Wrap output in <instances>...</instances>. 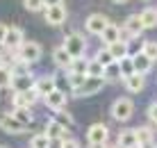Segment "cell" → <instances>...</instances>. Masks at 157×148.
<instances>
[{
  "label": "cell",
  "mask_w": 157,
  "mask_h": 148,
  "mask_svg": "<svg viewBox=\"0 0 157 148\" xmlns=\"http://www.w3.org/2000/svg\"><path fill=\"white\" fill-rule=\"evenodd\" d=\"M12 103H14V109H18V107H30V103H28V98L23 96V91H16L14 98H12Z\"/></svg>",
  "instance_id": "d590c367"
},
{
  "label": "cell",
  "mask_w": 157,
  "mask_h": 148,
  "mask_svg": "<svg viewBox=\"0 0 157 148\" xmlns=\"http://www.w3.org/2000/svg\"><path fill=\"white\" fill-rule=\"evenodd\" d=\"M0 148H7V146H0Z\"/></svg>",
  "instance_id": "f6af8a7d"
},
{
  "label": "cell",
  "mask_w": 157,
  "mask_h": 148,
  "mask_svg": "<svg viewBox=\"0 0 157 148\" xmlns=\"http://www.w3.org/2000/svg\"><path fill=\"white\" fill-rule=\"evenodd\" d=\"M52 119H57V121L62 123L64 128H68V130H71L73 125H75V119H73L68 112H64V109H57V112H55V116H52Z\"/></svg>",
  "instance_id": "484cf974"
},
{
  "label": "cell",
  "mask_w": 157,
  "mask_h": 148,
  "mask_svg": "<svg viewBox=\"0 0 157 148\" xmlns=\"http://www.w3.org/2000/svg\"><path fill=\"white\" fill-rule=\"evenodd\" d=\"M107 137H109V128L105 123H94L89 130H86V139L89 144H105Z\"/></svg>",
  "instance_id": "52a82bcc"
},
{
  "label": "cell",
  "mask_w": 157,
  "mask_h": 148,
  "mask_svg": "<svg viewBox=\"0 0 157 148\" xmlns=\"http://www.w3.org/2000/svg\"><path fill=\"white\" fill-rule=\"evenodd\" d=\"M132 112H134V103L130 98H118V100H114V105H112V116L116 121H128L132 116Z\"/></svg>",
  "instance_id": "7a4b0ae2"
},
{
  "label": "cell",
  "mask_w": 157,
  "mask_h": 148,
  "mask_svg": "<svg viewBox=\"0 0 157 148\" xmlns=\"http://www.w3.org/2000/svg\"><path fill=\"white\" fill-rule=\"evenodd\" d=\"M100 39L105 41L107 46H109V43H116V41H121V27L112 23V25H109V27H107V30L100 34Z\"/></svg>",
  "instance_id": "ffe728a7"
},
{
  "label": "cell",
  "mask_w": 157,
  "mask_h": 148,
  "mask_svg": "<svg viewBox=\"0 0 157 148\" xmlns=\"http://www.w3.org/2000/svg\"><path fill=\"white\" fill-rule=\"evenodd\" d=\"M146 87V75L144 73H132L130 78H125V89L132 91V94H139Z\"/></svg>",
  "instance_id": "2e32d148"
},
{
  "label": "cell",
  "mask_w": 157,
  "mask_h": 148,
  "mask_svg": "<svg viewBox=\"0 0 157 148\" xmlns=\"http://www.w3.org/2000/svg\"><path fill=\"white\" fill-rule=\"evenodd\" d=\"M118 64H121V73H123V80H125V78H130L132 73H137V71H134V62H132V57H123Z\"/></svg>",
  "instance_id": "f546056e"
},
{
  "label": "cell",
  "mask_w": 157,
  "mask_h": 148,
  "mask_svg": "<svg viewBox=\"0 0 157 148\" xmlns=\"http://www.w3.org/2000/svg\"><path fill=\"white\" fill-rule=\"evenodd\" d=\"M137 144H139L137 130H123V132L118 134V146H123V148H134Z\"/></svg>",
  "instance_id": "ac0fdd59"
},
{
  "label": "cell",
  "mask_w": 157,
  "mask_h": 148,
  "mask_svg": "<svg viewBox=\"0 0 157 148\" xmlns=\"http://www.w3.org/2000/svg\"><path fill=\"white\" fill-rule=\"evenodd\" d=\"M43 14H46V21H48L50 25H62V23H66V7H64V5L46 7V9H43Z\"/></svg>",
  "instance_id": "9c48e42d"
},
{
  "label": "cell",
  "mask_w": 157,
  "mask_h": 148,
  "mask_svg": "<svg viewBox=\"0 0 157 148\" xmlns=\"http://www.w3.org/2000/svg\"><path fill=\"white\" fill-rule=\"evenodd\" d=\"M34 89L41 94V98H46L50 91H55L57 89V80H55V75H43V78H39L34 82Z\"/></svg>",
  "instance_id": "8fae6325"
},
{
  "label": "cell",
  "mask_w": 157,
  "mask_h": 148,
  "mask_svg": "<svg viewBox=\"0 0 157 148\" xmlns=\"http://www.w3.org/2000/svg\"><path fill=\"white\" fill-rule=\"evenodd\" d=\"M86 78H89L86 73H68V84H71V89H73V91H78L80 87H82L84 82H86Z\"/></svg>",
  "instance_id": "83f0119b"
},
{
  "label": "cell",
  "mask_w": 157,
  "mask_h": 148,
  "mask_svg": "<svg viewBox=\"0 0 157 148\" xmlns=\"http://www.w3.org/2000/svg\"><path fill=\"white\" fill-rule=\"evenodd\" d=\"M118 78H123V73H121V64L118 62H112L109 66H105V80L107 82H114Z\"/></svg>",
  "instance_id": "d4e9b609"
},
{
  "label": "cell",
  "mask_w": 157,
  "mask_h": 148,
  "mask_svg": "<svg viewBox=\"0 0 157 148\" xmlns=\"http://www.w3.org/2000/svg\"><path fill=\"white\" fill-rule=\"evenodd\" d=\"M112 2H116V5H123V2H128V0H112Z\"/></svg>",
  "instance_id": "7bdbcfd3"
},
{
  "label": "cell",
  "mask_w": 157,
  "mask_h": 148,
  "mask_svg": "<svg viewBox=\"0 0 157 148\" xmlns=\"http://www.w3.org/2000/svg\"><path fill=\"white\" fill-rule=\"evenodd\" d=\"M0 64H2V59H0Z\"/></svg>",
  "instance_id": "bcb514c9"
},
{
  "label": "cell",
  "mask_w": 157,
  "mask_h": 148,
  "mask_svg": "<svg viewBox=\"0 0 157 148\" xmlns=\"http://www.w3.org/2000/svg\"><path fill=\"white\" fill-rule=\"evenodd\" d=\"M96 59H98V62L102 64V66H109L112 62H116V59L112 57V53L107 50V48H105V50H98V53H96Z\"/></svg>",
  "instance_id": "836d02e7"
},
{
  "label": "cell",
  "mask_w": 157,
  "mask_h": 148,
  "mask_svg": "<svg viewBox=\"0 0 157 148\" xmlns=\"http://www.w3.org/2000/svg\"><path fill=\"white\" fill-rule=\"evenodd\" d=\"M46 2V7H55V5H62L64 0H43Z\"/></svg>",
  "instance_id": "60d3db41"
},
{
  "label": "cell",
  "mask_w": 157,
  "mask_h": 148,
  "mask_svg": "<svg viewBox=\"0 0 157 148\" xmlns=\"http://www.w3.org/2000/svg\"><path fill=\"white\" fill-rule=\"evenodd\" d=\"M43 100H46V105L52 109V112H57V109H64L66 107V94H64L62 89H55V91H50V94H48L46 98H43Z\"/></svg>",
  "instance_id": "30bf717a"
},
{
  "label": "cell",
  "mask_w": 157,
  "mask_h": 148,
  "mask_svg": "<svg viewBox=\"0 0 157 148\" xmlns=\"http://www.w3.org/2000/svg\"><path fill=\"white\" fill-rule=\"evenodd\" d=\"M52 59H55V64H57L59 68H66V71H68L75 57H73V55L68 53L64 46H59V48H55V50H52Z\"/></svg>",
  "instance_id": "7c38bea8"
},
{
  "label": "cell",
  "mask_w": 157,
  "mask_h": 148,
  "mask_svg": "<svg viewBox=\"0 0 157 148\" xmlns=\"http://www.w3.org/2000/svg\"><path fill=\"white\" fill-rule=\"evenodd\" d=\"M64 148H80V144L75 139H64Z\"/></svg>",
  "instance_id": "f35d334b"
},
{
  "label": "cell",
  "mask_w": 157,
  "mask_h": 148,
  "mask_svg": "<svg viewBox=\"0 0 157 148\" xmlns=\"http://www.w3.org/2000/svg\"><path fill=\"white\" fill-rule=\"evenodd\" d=\"M14 116L18 119L21 123H25V125H30L32 123V112H30V107H18V109H14Z\"/></svg>",
  "instance_id": "4dcf8cb0"
},
{
  "label": "cell",
  "mask_w": 157,
  "mask_h": 148,
  "mask_svg": "<svg viewBox=\"0 0 157 148\" xmlns=\"http://www.w3.org/2000/svg\"><path fill=\"white\" fill-rule=\"evenodd\" d=\"M0 128L5 132H12V134H21L25 128V123H21L14 114H0Z\"/></svg>",
  "instance_id": "ba28073f"
},
{
  "label": "cell",
  "mask_w": 157,
  "mask_h": 148,
  "mask_svg": "<svg viewBox=\"0 0 157 148\" xmlns=\"http://www.w3.org/2000/svg\"><path fill=\"white\" fill-rule=\"evenodd\" d=\"M5 37H7V25L0 23V46H5Z\"/></svg>",
  "instance_id": "74e56055"
},
{
  "label": "cell",
  "mask_w": 157,
  "mask_h": 148,
  "mask_svg": "<svg viewBox=\"0 0 157 148\" xmlns=\"http://www.w3.org/2000/svg\"><path fill=\"white\" fill-rule=\"evenodd\" d=\"M18 57L25 59V62H30V64L39 62L41 59V46L36 41H25L23 46L18 48Z\"/></svg>",
  "instance_id": "277c9868"
},
{
  "label": "cell",
  "mask_w": 157,
  "mask_h": 148,
  "mask_svg": "<svg viewBox=\"0 0 157 148\" xmlns=\"http://www.w3.org/2000/svg\"><path fill=\"white\" fill-rule=\"evenodd\" d=\"M34 75L28 73V75H14V80H12V89L14 91H28L34 87Z\"/></svg>",
  "instance_id": "5bb4252c"
},
{
  "label": "cell",
  "mask_w": 157,
  "mask_h": 148,
  "mask_svg": "<svg viewBox=\"0 0 157 148\" xmlns=\"http://www.w3.org/2000/svg\"><path fill=\"white\" fill-rule=\"evenodd\" d=\"M139 16H141L146 30H150V27H157V9H155V7H146Z\"/></svg>",
  "instance_id": "44dd1931"
},
{
  "label": "cell",
  "mask_w": 157,
  "mask_h": 148,
  "mask_svg": "<svg viewBox=\"0 0 157 148\" xmlns=\"http://www.w3.org/2000/svg\"><path fill=\"white\" fill-rule=\"evenodd\" d=\"M141 53H144V55H148L153 62H157V41H144Z\"/></svg>",
  "instance_id": "1f68e13d"
},
{
  "label": "cell",
  "mask_w": 157,
  "mask_h": 148,
  "mask_svg": "<svg viewBox=\"0 0 157 148\" xmlns=\"http://www.w3.org/2000/svg\"><path fill=\"white\" fill-rule=\"evenodd\" d=\"M107 50L112 53V57H114L116 62H121L123 57H128V41H116V43H109V46H107Z\"/></svg>",
  "instance_id": "d6986e66"
},
{
  "label": "cell",
  "mask_w": 157,
  "mask_h": 148,
  "mask_svg": "<svg viewBox=\"0 0 157 148\" xmlns=\"http://www.w3.org/2000/svg\"><path fill=\"white\" fill-rule=\"evenodd\" d=\"M148 119L153 123H157V103H153V105L148 107Z\"/></svg>",
  "instance_id": "8d00e7d4"
},
{
  "label": "cell",
  "mask_w": 157,
  "mask_h": 148,
  "mask_svg": "<svg viewBox=\"0 0 157 148\" xmlns=\"http://www.w3.org/2000/svg\"><path fill=\"white\" fill-rule=\"evenodd\" d=\"M86 66H89V62H86V59H82V57H78V59H73L68 73H86Z\"/></svg>",
  "instance_id": "d6a6232c"
},
{
  "label": "cell",
  "mask_w": 157,
  "mask_h": 148,
  "mask_svg": "<svg viewBox=\"0 0 157 148\" xmlns=\"http://www.w3.org/2000/svg\"><path fill=\"white\" fill-rule=\"evenodd\" d=\"M116 148H123V146H118V144H116Z\"/></svg>",
  "instance_id": "ee69618b"
},
{
  "label": "cell",
  "mask_w": 157,
  "mask_h": 148,
  "mask_svg": "<svg viewBox=\"0 0 157 148\" xmlns=\"http://www.w3.org/2000/svg\"><path fill=\"white\" fill-rule=\"evenodd\" d=\"M86 32H89V34H96V37H100L102 32L107 30V27H109L112 23H109V18H107L105 14H91L89 18H86Z\"/></svg>",
  "instance_id": "3957f363"
},
{
  "label": "cell",
  "mask_w": 157,
  "mask_h": 148,
  "mask_svg": "<svg viewBox=\"0 0 157 148\" xmlns=\"http://www.w3.org/2000/svg\"><path fill=\"white\" fill-rule=\"evenodd\" d=\"M66 132H68V128H64L57 119H50V121L46 123V134L50 137V139H66Z\"/></svg>",
  "instance_id": "4fadbf2b"
},
{
  "label": "cell",
  "mask_w": 157,
  "mask_h": 148,
  "mask_svg": "<svg viewBox=\"0 0 157 148\" xmlns=\"http://www.w3.org/2000/svg\"><path fill=\"white\" fill-rule=\"evenodd\" d=\"M23 43H25V34H23V30H21L18 25L7 27V37H5V48H9V50H18Z\"/></svg>",
  "instance_id": "5b68a950"
},
{
  "label": "cell",
  "mask_w": 157,
  "mask_h": 148,
  "mask_svg": "<svg viewBox=\"0 0 157 148\" xmlns=\"http://www.w3.org/2000/svg\"><path fill=\"white\" fill-rule=\"evenodd\" d=\"M123 27H125L132 37H139V34L146 30V27H144V21H141V16H139V14L128 16V21H125V25H123Z\"/></svg>",
  "instance_id": "e0dca14e"
},
{
  "label": "cell",
  "mask_w": 157,
  "mask_h": 148,
  "mask_svg": "<svg viewBox=\"0 0 157 148\" xmlns=\"http://www.w3.org/2000/svg\"><path fill=\"white\" fill-rule=\"evenodd\" d=\"M86 75L89 78H105V66L98 62V59H89V66H86Z\"/></svg>",
  "instance_id": "603a6c76"
},
{
  "label": "cell",
  "mask_w": 157,
  "mask_h": 148,
  "mask_svg": "<svg viewBox=\"0 0 157 148\" xmlns=\"http://www.w3.org/2000/svg\"><path fill=\"white\" fill-rule=\"evenodd\" d=\"M12 80H14L12 66H5V64H0V89H7V87H12Z\"/></svg>",
  "instance_id": "cb8c5ba5"
},
{
  "label": "cell",
  "mask_w": 157,
  "mask_h": 148,
  "mask_svg": "<svg viewBox=\"0 0 157 148\" xmlns=\"http://www.w3.org/2000/svg\"><path fill=\"white\" fill-rule=\"evenodd\" d=\"M132 62H134V71H137V73H148L150 68H153V59L148 57V55H144L141 50H139L137 55H132Z\"/></svg>",
  "instance_id": "9a60e30c"
},
{
  "label": "cell",
  "mask_w": 157,
  "mask_h": 148,
  "mask_svg": "<svg viewBox=\"0 0 157 148\" xmlns=\"http://www.w3.org/2000/svg\"><path fill=\"white\" fill-rule=\"evenodd\" d=\"M134 130H137V139H139V144H141V146H153L155 144V134H153V130H150V128L141 125V128H134Z\"/></svg>",
  "instance_id": "7402d4cb"
},
{
  "label": "cell",
  "mask_w": 157,
  "mask_h": 148,
  "mask_svg": "<svg viewBox=\"0 0 157 148\" xmlns=\"http://www.w3.org/2000/svg\"><path fill=\"white\" fill-rule=\"evenodd\" d=\"M12 73L14 75H28V73H32V71H30V62L16 57V62H14V66H12Z\"/></svg>",
  "instance_id": "4316f807"
},
{
  "label": "cell",
  "mask_w": 157,
  "mask_h": 148,
  "mask_svg": "<svg viewBox=\"0 0 157 148\" xmlns=\"http://www.w3.org/2000/svg\"><path fill=\"white\" fill-rule=\"evenodd\" d=\"M64 48H66V50L71 53L75 59H78V57H82L84 50H86V41H84L82 34H78V32H71V34L64 39Z\"/></svg>",
  "instance_id": "6da1fadb"
},
{
  "label": "cell",
  "mask_w": 157,
  "mask_h": 148,
  "mask_svg": "<svg viewBox=\"0 0 157 148\" xmlns=\"http://www.w3.org/2000/svg\"><path fill=\"white\" fill-rule=\"evenodd\" d=\"M105 78H86V82L82 87H80L78 91H75V96H94V94H100V89L105 87Z\"/></svg>",
  "instance_id": "8992f818"
},
{
  "label": "cell",
  "mask_w": 157,
  "mask_h": 148,
  "mask_svg": "<svg viewBox=\"0 0 157 148\" xmlns=\"http://www.w3.org/2000/svg\"><path fill=\"white\" fill-rule=\"evenodd\" d=\"M48 146H50V137H48L46 132L34 134V137H32V141H30V148H48Z\"/></svg>",
  "instance_id": "f1b7e54d"
},
{
  "label": "cell",
  "mask_w": 157,
  "mask_h": 148,
  "mask_svg": "<svg viewBox=\"0 0 157 148\" xmlns=\"http://www.w3.org/2000/svg\"><path fill=\"white\" fill-rule=\"evenodd\" d=\"M23 5L30 12H41V9H46V2H43V0H23Z\"/></svg>",
  "instance_id": "e575fe53"
},
{
  "label": "cell",
  "mask_w": 157,
  "mask_h": 148,
  "mask_svg": "<svg viewBox=\"0 0 157 148\" xmlns=\"http://www.w3.org/2000/svg\"><path fill=\"white\" fill-rule=\"evenodd\" d=\"M91 148H107L105 144H91Z\"/></svg>",
  "instance_id": "b9f144b4"
},
{
  "label": "cell",
  "mask_w": 157,
  "mask_h": 148,
  "mask_svg": "<svg viewBox=\"0 0 157 148\" xmlns=\"http://www.w3.org/2000/svg\"><path fill=\"white\" fill-rule=\"evenodd\" d=\"M48 148H64V139H50V146Z\"/></svg>",
  "instance_id": "ab89813d"
}]
</instances>
